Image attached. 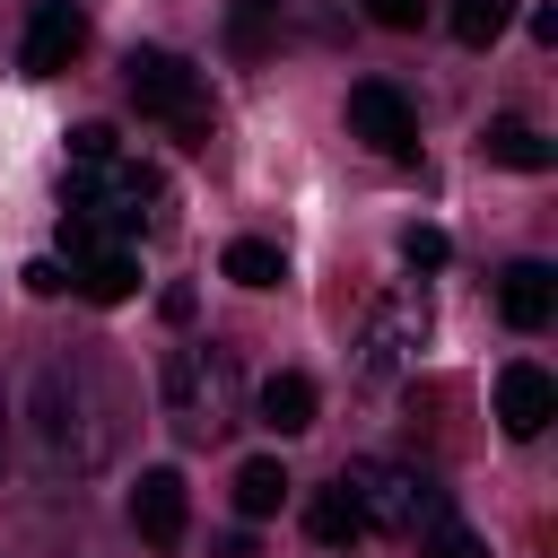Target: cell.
I'll use <instances>...</instances> for the list:
<instances>
[{"instance_id":"52a82bcc","label":"cell","mask_w":558,"mask_h":558,"mask_svg":"<svg viewBox=\"0 0 558 558\" xmlns=\"http://www.w3.org/2000/svg\"><path fill=\"white\" fill-rule=\"evenodd\" d=\"M78 52H87V9H78V0H35L26 44H17V70H26V78H61Z\"/></svg>"},{"instance_id":"7a4b0ae2","label":"cell","mask_w":558,"mask_h":558,"mask_svg":"<svg viewBox=\"0 0 558 558\" xmlns=\"http://www.w3.org/2000/svg\"><path fill=\"white\" fill-rule=\"evenodd\" d=\"M244 418V384H235V349L218 340H192L166 357V427L183 445H218L227 427Z\"/></svg>"},{"instance_id":"ac0fdd59","label":"cell","mask_w":558,"mask_h":558,"mask_svg":"<svg viewBox=\"0 0 558 558\" xmlns=\"http://www.w3.org/2000/svg\"><path fill=\"white\" fill-rule=\"evenodd\" d=\"M227 279H235V288H279V279H288V262H279V244L235 235V244H227Z\"/></svg>"},{"instance_id":"8fae6325","label":"cell","mask_w":558,"mask_h":558,"mask_svg":"<svg viewBox=\"0 0 558 558\" xmlns=\"http://www.w3.org/2000/svg\"><path fill=\"white\" fill-rule=\"evenodd\" d=\"M70 288H78L87 305H122V296L140 288L131 244H87V253H70Z\"/></svg>"},{"instance_id":"ffe728a7","label":"cell","mask_w":558,"mask_h":558,"mask_svg":"<svg viewBox=\"0 0 558 558\" xmlns=\"http://www.w3.org/2000/svg\"><path fill=\"white\" fill-rule=\"evenodd\" d=\"M401 262H410V270H445V262H453L445 227H401Z\"/></svg>"},{"instance_id":"6da1fadb","label":"cell","mask_w":558,"mask_h":558,"mask_svg":"<svg viewBox=\"0 0 558 558\" xmlns=\"http://www.w3.org/2000/svg\"><path fill=\"white\" fill-rule=\"evenodd\" d=\"M35 445H44L52 471H105V453H113V401H105L96 366L52 357L35 375Z\"/></svg>"},{"instance_id":"ba28073f","label":"cell","mask_w":558,"mask_h":558,"mask_svg":"<svg viewBox=\"0 0 558 558\" xmlns=\"http://www.w3.org/2000/svg\"><path fill=\"white\" fill-rule=\"evenodd\" d=\"M349 140H366L375 157H410L418 148V122H410V105H401L392 78H357L349 87Z\"/></svg>"},{"instance_id":"e0dca14e","label":"cell","mask_w":558,"mask_h":558,"mask_svg":"<svg viewBox=\"0 0 558 558\" xmlns=\"http://www.w3.org/2000/svg\"><path fill=\"white\" fill-rule=\"evenodd\" d=\"M445 17H453V44H471V52H488V44H497V35L514 26V0H453Z\"/></svg>"},{"instance_id":"7c38bea8","label":"cell","mask_w":558,"mask_h":558,"mask_svg":"<svg viewBox=\"0 0 558 558\" xmlns=\"http://www.w3.org/2000/svg\"><path fill=\"white\" fill-rule=\"evenodd\" d=\"M497 314H506L514 331H541V323L558 314V279H549V262H514V270L497 279Z\"/></svg>"},{"instance_id":"5bb4252c","label":"cell","mask_w":558,"mask_h":558,"mask_svg":"<svg viewBox=\"0 0 558 558\" xmlns=\"http://www.w3.org/2000/svg\"><path fill=\"white\" fill-rule=\"evenodd\" d=\"M288 471H279V453H253V462H235V514L244 523H262V514H279L288 506Z\"/></svg>"},{"instance_id":"d4e9b609","label":"cell","mask_w":558,"mask_h":558,"mask_svg":"<svg viewBox=\"0 0 558 558\" xmlns=\"http://www.w3.org/2000/svg\"><path fill=\"white\" fill-rule=\"evenodd\" d=\"M157 305H166V323H192V314H201V296H192V288H166Z\"/></svg>"},{"instance_id":"30bf717a","label":"cell","mask_w":558,"mask_h":558,"mask_svg":"<svg viewBox=\"0 0 558 558\" xmlns=\"http://www.w3.org/2000/svg\"><path fill=\"white\" fill-rule=\"evenodd\" d=\"M183 523H192L183 471H140V488H131V532H140L148 549H174V541H183Z\"/></svg>"},{"instance_id":"44dd1931","label":"cell","mask_w":558,"mask_h":558,"mask_svg":"<svg viewBox=\"0 0 558 558\" xmlns=\"http://www.w3.org/2000/svg\"><path fill=\"white\" fill-rule=\"evenodd\" d=\"M122 140H113V122H78L70 131V166H96V157H113Z\"/></svg>"},{"instance_id":"2e32d148","label":"cell","mask_w":558,"mask_h":558,"mask_svg":"<svg viewBox=\"0 0 558 558\" xmlns=\"http://www.w3.org/2000/svg\"><path fill=\"white\" fill-rule=\"evenodd\" d=\"M305 532H314V541H323V549H349V541H357V532H366V523H357V506H349V488H340V480H331V488H314V497H305Z\"/></svg>"},{"instance_id":"277c9868","label":"cell","mask_w":558,"mask_h":558,"mask_svg":"<svg viewBox=\"0 0 558 558\" xmlns=\"http://www.w3.org/2000/svg\"><path fill=\"white\" fill-rule=\"evenodd\" d=\"M122 87H131V105H140L148 122H166L183 148H209V87H201V70H192L183 52H131V61H122Z\"/></svg>"},{"instance_id":"603a6c76","label":"cell","mask_w":558,"mask_h":558,"mask_svg":"<svg viewBox=\"0 0 558 558\" xmlns=\"http://www.w3.org/2000/svg\"><path fill=\"white\" fill-rule=\"evenodd\" d=\"M61 288H70V270H61L52 253H44V262H26V296H61Z\"/></svg>"},{"instance_id":"8992f818","label":"cell","mask_w":558,"mask_h":558,"mask_svg":"<svg viewBox=\"0 0 558 558\" xmlns=\"http://www.w3.org/2000/svg\"><path fill=\"white\" fill-rule=\"evenodd\" d=\"M418 349H427V296L401 288V296H384V305L366 314V331H357V375H366V384H392V375L418 366Z\"/></svg>"},{"instance_id":"7402d4cb","label":"cell","mask_w":558,"mask_h":558,"mask_svg":"<svg viewBox=\"0 0 558 558\" xmlns=\"http://www.w3.org/2000/svg\"><path fill=\"white\" fill-rule=\"evenodd\" d=\"M366 17H375V26H392V35H418L427 0H366Z\"/></svg>"},{"instance_id":"3957f363","label":"cell","mask_w":558,"mask_h":558,"mask_svg":"<svg viewBox=\"0 0 558 558\" xmlns=\"http://www.w3.org/2000/svg\"><path fill=\"white\" fill-rule=\"evenodd\" d=\"M340 488H349L357 523H366V532H392V541H418V532L445 514V488H436L427 471H410V462H384V453L340 462Z\"/></svg>"},{"instance_id":"5b68a950","label":"cell","mask_w":558,"mask_h":558,"mask_svg":"<svg viewBox=\"0 0 558 558\" xmlns=\"http://www.w3.org/2000/svg\"><path fill=\"white\" fill-rule=\"evenodd\" d=\"M157 201H166V174L140 166L131 148H113V157H96V166H70V209H87L105 235H140Z\"/></svg>"},{"instance_id":"d6986e66","label":"cell","mask_w":558,"mask_h":558,"mask_svg":"<svg viewBox=\"0 0 558 558\" xmlns=\"http://www.w3.org/2000/svg\"><path fill=\"white\" fill-rule=\"evenodd\" d=\"M418 558H488V549H480V532H471V523H453V514H436V523L418 532Z\"/></svg>"},{"instance_id":"cb8c5ba5","label":"cell","mask_w":558,"mask_h":558,"mask_svg":"<svg viewBox=\"0 0 558 558\" xmlns=\"http://www.w3.org/2000/svg\"><path fill=\"white\" fill-rule=\"evenodd\" d=\"M235 44L262 52V44H270V17H262V9H235Z\"/></svg>"},{"instance_id":"9a60e30c","label":"cell","mask_w":558,"mask_h":558,"mask_svg":"<svg viewBox=\"0 0 558 558\" xmlns=\"http://www.w3.org/2000/svg\"><path fill=\"white\" fill-rule=\"evenodd\" d=\"M480 148H488V166H514V174H549V140H541L532 122H514V113H506V122H488V140H480Z\"/></svg>"},{"instance_id":"484cf974","label":"cell","mask_w":558,"mask_h":558,"mask_svg":"<svg viewBox=\"0 0 558 558\" xmlns=\"http://www.w3.org/2000/svg\"><path fill=\"white\" fill-rule=\"evenodd\" d=\"M0 453H9V392H0Z\"/></svg>"},{"instance_id":"9c48e42d","label":"cell","mask_w":558,"mask_h":558,"mask_svg":"<svg viewBox=\"0 0 558 558\" xmlns=\"http://www.w3.org/2000/svg\"><path fill=\"white\" fill-rule=\"evenodd\" d=\"M549 418H558V384H549L532 357H514V366L497 375V427H506L514 445H532Z\"/></svg>"},{"instance_id":"4fadbf2b","label":"cell","mask_w":558,"mask_h":558,"mask_svg":"<svg viewBox=\"0 0 558 558\" xmlns=\"http://www.w3.org/2000/svg\"><path fill=\"white\" fill-rule=\"evenodd\" d=\"M253 410H262V427H270V436H305V427H314V375H296V366H288V375H270Z\"/></svg>"}]
</instances>
